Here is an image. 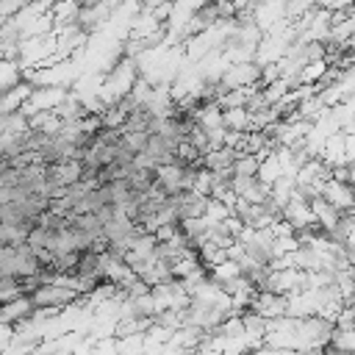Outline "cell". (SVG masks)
<instances>
[{
  "instance_id": "7a4b0ae2",
  "label": "cell",
  "mask_w": 355,
  "mask_h": 355,
  "mask_svg": "<svg viewBox=\"0 0 355 355\" xmlns=\"http://www.w3.org/2000/svg\"><path fill=\"white\" fill-rule=\"evenodd\" d=\"M0 305H3V308H0V322H8V324L25 322V319H31L33 311H36V302H33L31 294H19V297H14V300H8V302H0Z\"/></svg>"
},
{
  "instance_id": "ba28073f",
  "label": "cell",
  "mask_w": 355,
  "mask_h": 355,
  "mask_svg": "<svg viewBox=\"0 0 355 355\" xmlns=\"http://www.w3.org/2000/svg\"><path fill=\"white\" fill-rule=\"evenodd\" d=\"M225 111V128L227 130H250L252 128V111L247 105H230Z\"/></svg>"
},
{
  "instance_id": "277c9868",
  "label": "cell",
  "mask_w": 355,
  "mask_h": 355,
  "mask_svg": "<svg viewBox=\"0 0 355 355\" xmlns=\"http://www.w3.org/2000/svg\"><path fill=\"white\" fill-rule=\"evenodd\" d=\"M183 166H186V164H178V161L158 164V166H155V180H158V186H164L169 194L186 191V189H183Z\"/></svg>"
},
{
  "instance_id": "8992f818",
  "label": "cell",
  "mask_w": 355,
  "mask_h": 355,
  "mask_svg": "<svg viewBox=\"0 0 355 355\" xmlns=\"http://www.w3.org/2000/svg\"><path fill=\"white\" fill-rule=\"evenodd\" d=\"M311 208H313V214H316V222H319L327 233H330V230L341 222V216H344V211H341V208H336V205H333L327 197H322V194L311 200Z\"/></svg>"
},
{
  "instance_id": "5b68a950",
  "label": "cell",
  "mask_w": 355,
  "mask_h": 355,
  "mask_svg": "<svg viewBox=\"0 0 355 355\" xmlns=\"http://www.w3.org/2000/svg\"><path fill=\"white\" fill-rule=\"evenodd\" d=\"M33 89H36V86H33L31 80H25V78H22V80H19L14 89L3 92V100H0V111H3V114H8V111H19V108H22V105L31 100Z\"/></svg>"
},
{
  "instance_id": "30bf717a",
  "label": "cell",
  "mask_w": 355,
  "mask_h": 355,
  "mask_svg": "<svg viewBox=\"0 0 355 355\" xmlns=\"http://www.w3.org/2000/svg\"><path fill=\"white\" fill-rule=\"evenodd\" d=\"M186 141H191L197 150H202V153H208L211 150V136H208V130L200 125V122H194V128L186 133Z\"/></svg>"
},
{
  "instance_id": "6da1fadb",
  "label": "cell",
  "mask_w": 355,
  "mask_h": 355,
  "mask_svg": "<svg viewBox=\"0 0 355 355\" xmlns=\"http://www.w3.org/2000/svg\"><path fill=\"white\" fill-rule=\"evenodd\" d=\"M33 302L36 305H55V308H67L72 302L80 300V294L64 283H39L33 291H31Z\"/></svg>"
},
{
  "instance_id": "9c48e42d",
  "label": "cell",
  "mask_w": 355,
  "mask_h": 355,
  "mask_svg": "<svg viewBox=\"0 0 355 355\" xmlns=\"http://www.w3.org/2000/svg\"><path fill=\"white\" fill-rule=\"evenodd\" d=\"M25 294V286H22V277L17 275H0V302H8L14 297Z\"/></svg>"
},
{
  "instance_id": "52a82bcc",
  "label": "cell",
  "mask_w": 355,
  "mask_h": 355,
  "mask_svg": "<svg viewBox=\"0 0 355 355\" xmlns=\"http://www.w3.org/2000/svg\"><path fill=\"white\" fill-rule=\"evenodd\" d=\"M283 219H288L297 230L316 225V214H313L311 202H300V200H291V202L283 208Z\"/></svg>"
},
{
  "instance_id": "3957f363",
  "label": "cell",
  "mask_w": 355,
  "mask_h": 355,
  "mask_svg": "<svg viewBox=\"0 0 355 355\" xmlns=\"http://www.w3.org/2000/svg\"><path fill=\"white\" fill-rule=\"evenodd\" d=\"M322 197H327V200H330L336 208L349 211V208L355 205V186H352V183H341V180L330 178V180H324Z\"/></svg>"
}]
</instances>
